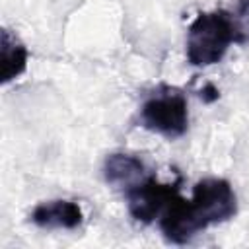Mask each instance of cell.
Instances as JSON below:
<instances>
[{"instance_id":"obj_8","label":"cell","mask_w":249,"mask_h":249,"mask_svg":"<svg viewBox=\"0 0 249 249\" xmlns=\"http://www.w3.org/2000/svg\"><path fill=\"white\" fill-rule=\"evenodd\" d=\"M27 47L10 31L2 29L0 39V82L10 84L19 78L27 68Z\"/></svg>"},{"instance_id":"obj_6","label":"cell","mask_w":249,"mask_h":249,"mask_svg":"<svg viewBox=\"0 0 249 249\" xmlns=\"http://www.w3.org/2000/svg\"><path fill=\"white\" fill-rule=\"evenodd\" d=\"M29 218L35 226L45 230H76L84 222V212L78 202L56 198L37 204Z\"/></svg>"},{"instance_id":"obj_7","label":"cell","mask_w":249,"mask_h":249,"mask_svg":"<svg viewBox=\"0 0 249 249\" xmlns=\"http://www.w3.org/2000/svg\"><path fill=\"white\" fill-rule=\"evenodd\" d=\"M103 177L109 185L128 191L134 185L142 183L148 177V173H146V165L140 158L123 154V152H115V154H109L103 161Z\"/></svg>"},{"instance_id":"obj_5","label":"cell","mask_w":249,"mask_h":249,"mask_svg":"<svg viewBox=\"0 0 249 249\" xmlns=\"http://www.w3.org/2000/svg\"><path fill=\"white\" fill-rule=\"evenodd\" d=\"M160 230L171 243H187L191 241L198 231L204 230V224L196 216L191 200L183 198L179 193L167 202L160 216Z\"/></svg>"},{"instance_id":"obj_3","label":"cell","mask_w":249,"mask_h":249,"mask_svg":"<svg viewBox=\"0 0 249 249\" xmlns=\"http://www.w3.org/2000/svg\"><path fill=\"white\" fill-rule=\"evenodd\" d=\"M191 204L204 224V228L222 224L235 216L237 212V196L230 185V181L222 177H206L200 179L193 187Z\"/></svg>"},{"instance_id":"obj_9","label":"cell","mask_w":249,"mask_h":249,"mask_svg":"<svg viewBox=\"0 0 249 249\" xmlns=\"http://www.w3.org/2000/svg\"><path fill=\"white\" fill-rule=\"evenodd\" d=\"M218 97H220V91H218V88L212 86V84H206V86L200 89V99H202L204 103H214Z\"/></svg>"},{"instance_id":"obj_4","label":"cell","mask_w":249,"mask_h":249,"mask_svg":"<svg viewBox=\"0 0 249 249\" xmlns=\"http://www.w3.org/2000/svg\"><path fill=\"white\" fill-rule=\"evenodd\" d=\"M177 193H179L177 183L173 185L160 183L154 175H148L142 183L124 191V196L130 216L142 224H152L156 218L161 216L163 208Z\"/></svg>"},{"instance_id":"obj_2","label":"cell","mask_w":249,"mask_h":249,"mask_svg":"<svg viewBox=\"0 0 249 249\" xmlns=\"http://www.w3.org/2000/svg\"><path fill=\"white\" fill-rule=\"evenodd\" d=\"M140 124L146 130L165 136L169 140L183 136L189 128L187 97L177 89H169V88L160 89L142 103Z\"/></svg>"},{"instance_id":"obj_1","label":"cell","mask_w":249,"mask_h":249,"mask_svg":"<svg viewBox=\"0 0 249 249\" xmlns=\"http://www.w3.org/2000/svg\"><path fill=\"white\" fill-rule=\"evenodd\" d=\"M243 41H247V35L230 12H202L191 21L187 29V60L193 66L218 64L233 43Z\"/></svg>"}]
</instances>
